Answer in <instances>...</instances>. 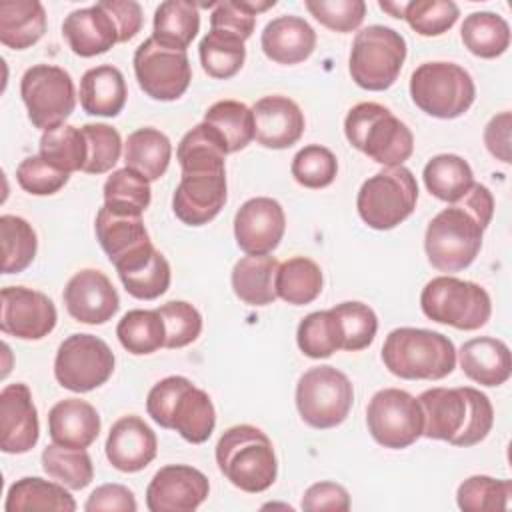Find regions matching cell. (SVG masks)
<instances>
[{
  "label": "cell",
  "mask_w": 512,
  "mask_h": 512,
  "mask_svg": "<svg viewBox=\"0 0 512 512\" xmlns=\"http://www.w3.org/2000/svg\"><path fill=\"white\" fill-rule=\"evenodd\" d=\"M422 408V436L444 440L452 446L482 442L494 424L490 398L472 386L430 388L418 396Z\"/></svg>",
  "instance_id": "6da1fadb"
},
{
  "label": "cell",
  "mask_w": 512,
  "mask_h": 512,
  "mask_svg": "<svg viewBox=\"0 0 512 512\" xmlns=\"http://www.w3.org/2000/svg\"><path fill=\"white\" fill-rule=\"evenodd\" d=\"M148 416L166 430H176L186 442H206L216 426L210 396L186 376H166L156 382L146 398Z\"/></svg>",
  "instance_id": "7a4b0ae2"
},
{
  "label": "cell",
  "mask_w": 512,
  "mask_h": 512,
  "mask_svg": "<svg viewBox=\"0 0 512 512\" xmlns=\"http://www.w3.org/2000/svg\"><path fill=\"white\" fill-rule=\"evenodd\" d=\"M382 362L404 380H442L456 368V348L442 332L404 326L386 336Z\"/></svg>",
  "instance_id": "3957f363"
},
{
  "label": "cell",
  "mask_w": 512,
  "mask_h": 512,
  "mask_svg": "<svg viewBox=\"0 0 512 512\" xmlns=\"http://www.w3.org/2000/svg\"><path fill=\"white\" fill-rule=\"evenodd\" d=\"M216 464L232 486L250 494L268 490L278 474L270 438L252 424L232 426L220 436Z\"/></svg>",
  "instance_id": "277c9868"
},
{
  "label": "cell",
  "mask_w": 512,
  "mask_h": 512,
  "mask_svg": "<svg viewBox=\"0 0 512 512\" xmlns=\"http://www.w3.org/2000/svg\"><path fill=\"white\" fill-rule=\"evenodd\" d=\"M348 142L382 166H404L412 156L410 128L378 102H360L344 118Z\"/></svg>",
  "instance_id": "5b68a950"
},
{
  "label": "cell",
  "mask_w": 512,
  "mask_h": 512,
  "mask_svg": "<svg viewBox=\"0 0 512 512\" xmlns=\"http://www.w3.org/2000/svg\"><path fill=\"white\" fill-rule=\"evenodd\" d=\"M482 236L480 222L460 202H454L440 210L426 228L424 250L428 262L446 274L460 272L476 260Z\"/></svg>",
  "instance_id": "8992f818"
},
{
  "label": "cell",
  "mask_w": 512,
  "mask_h": 512,
  "mask_svg": "<svg viewBox=\"0 0 512 512\" xmlns=\"http://www.w3.org/2000/svg\"><path fill=\"white\" fill-rule=\"evenodd\" d=\"M404 60V36L390 26L372 24L356 32L350 48L348 70L360 88L382 92L396 82Z\"/></svg>",
  "instance_id": "52a82bcc"
},
{
  "label": "cell",
  "mask_w": 512,
  "mask_h": 512,
  "mask_svg": "<svg viewBox=\"0 0 512 512\" xmlns=\"http://www.w3.org/2000/svg\"><path fill=\"white\" fill-rule=\"evenodd\" d=\"M418 184L406 166H384L364 180L356 196V208L364 224L374 230H392L416 208Z\"/></svg>",
  "instance_id": "ba28073f"
},
{
  "label": "cell",
  "mask_w": 512,
  "mask_h": 512,
  "mask_svg": "<svg viewBox=\"0 0 512 512\" xmlns=\"http://www.w3.org/2000/svg\"><path fill=\"white\" fill-rule=\"evenodd\" d=\"M410 98L428 116H462L476 98L472 76L454 62H424L410 76Z\"/></svg>",
  "instance_id": "9c48e42d"
},
{
  "label": "cell",
  "mask_w": 512,
  "mask_h": 512,
  "mask_svg": "<svg viewBox=\"0 0 512 512\" xmlns=\"http://www.w3.org/2000/svg\"><path fill=\"white\" fill-rule=\"evenodd\" d=\"M420 308L426 318L458 330H478L492 314L490 296L480 284L448 274L422 288Z\"/></svg>",
  "instance_id": "30bf717a"
},
{
  "label": "cell",
  "mask_w": 512,
  "mask_h": 512,
  "mask_svg": "<svg viewBox=\"0 0 512 512\" xmlns=\"http://www.w3.org/2000/svg\"><path fill=\"white\" fill-rule=\"evenodd\" d=\"M354 388L348 376L334 366H314L296 384V408L300 418L316 428H336L348 418Z\"/></svg>",
  "instance_id": "8fae6325"
},
{
  "label": "cell",
  "mask_w": 512,
  "mask_h": 512,
  "mask_svg": "<svg viewBox=\"0 0 512 512\" xmlns=\"http://www.w3.org/2000/svg\"><path fill=\"white\" fill-rule=\"evenodd\" d=\"M20 96L32 126L52 130L74 112L76 88L72 76L52 64L30 66L20 80Z\"/></svg>",
  "instance_id": "7c38bea8"
},
{
  "label": "cell",
  "mask_w": 512,
  "mask_h": 512,
  "mask_svg": "<svg viewBox=\"0 0 512 512\" xmlns=\"http://www.w3.org/2000/svg\"><path fill=\"white\" fill-rule=\"evenodd\" d=\"M114 352L94 334H70L58 346L54 376L72 392H90L108 382L114 372Z\"/></svg>",
  "instance_id": "4fadbf2b"
},
{
  "label": "cell",
  "mask_w": 512,
  "mask_h": 512,
  "mask_svg": "<svg viewBox=\"0 0 512 512\" xmlns=\"http://www.w3.org/2000/svg\"><path fill=\"white\" fill-rule=\"evenodd\" d=\"M422 408L418 398L400 388L378 390L366 406L370 436L384 448L402 450L422 436Z\"/></svg>",
  "instance_id": "5bb4252c"
},
{
  "label": "cell",
  "mask_w": 512,
  "mask_h": 512,
  "mask_svg": "<svg viewBox=\"0 0 512 512\" xmlns=\"http://www.w3.org/2000/svg\"><path fill=\"white\" fill-rule=\"evenodd\" d=\"M134 74L146 96L162 102L180 98L192 80L190 60L184 50H172L146 38L134 52Z\"/></svg>",
  "instance_id": "9a60e30c"
},
{
  "label": "cell",
  "mask_w": 512,
  "mask_h": 512,
  "mask_svg": "<svg viewBox=\"0 0 512 512\" xmlns=\"http://www.w3.org/2000/svg\"><path fill=\"white\" fill-rule=\"evenodd\" d=\"M96 238L116 272H132L144 266L156 252L142 216L118 214L102 206L94 222Z\"/></svg>",
  "instance_id": "2e32d148"
},
{
  "label": "cell",
  "mask_w": 512,
  "mask_h": 512,
  "mask_svg": "<svg viewBox=\"0 0 512 512\" xmlns=\"http://www.w3.org/2000/svg\"><path fill=\"white\" fill-rule=\"evenodd\" d=\"M54 302L26 286H6L0 292V330L20 340H40L56 326Z\"/></svg>",
  "instance_id": "e0dca14e"
},
{
  "label": "cell",
  "mask_w": 512,
  "mask_h": 512,
  "mask_svg": "<svg viewBox=\"0 0 512 512\" xmlns=\"http://www.w3.org/2000/svg\"><path fill=\"white\" fill-rule=\"evenodd\" d=\"M210 492L208 478L192 466H162L146 488V506L150 512H192Z\"/></svg>",
  "instance_id": "ac0fdd59"
},
{
  "label": "cell",
  "mask_w": 512,
  "mask_h": 512,
  "mask_svg": "<svg viewBox=\"0 0 512 512\" xmlns=\"http://www.w3.org/2000/svg\"><path fill=\"white\" fill-rule=\"evenodd\" d=\"M284 230V208L268 196L246 200L234 216V238L246 254H270L280 244Z\"/></svg>",
  "instance_id": "d6986e66"
},
{
  "label": "cell",
  "mask_w": 512,
  "mask_h": 512,
  "mask_svg": "<svg viewBox=\"0 0 512 512\" xmlns=\"http://www.w3.org/2000/svg\"><path fill=\"white\" fill-rule=\"evenodd\" d=\"M64 306L68 314L82 324H104L120 308V298L110 278L94 268L76 272L64 288Z\"/></svg>",
  "instance_id": "ffe728a7"
},
{
  "label": "cell",
  "mask_w": 512,
  "mask_h": 512,
  "mask_svg": "<svg viewBox=\"0 0 512 512\" xmlns=\"http://www.w3.org/2000/svg\"><path fill=\"white\" fill-rule=\"evenodd\" d=\"M226 198V172L182 174L172 196V210L180 222L204 226L220 214Z\"/></svg>",
  "instance_id": "44dd1931"
},
{
  "label": "cell",
  "mask_w": 512,
  "mask_h": 512,
  "mask_svg": "<svg viewBox=\"0 0 512 512\" xmlns=\"http://www.w3.org/2000/svg\"><path fill=\"white\" fill-rule=\"evenodd\" d=\"M40 436L38 412L26 384L14 382L0 392V448L6 454L30 452Z\"/></svg>",
  "instance_id": "7402d4cb"
},
{
  "label": "cell",
  "mask_w": 512,
  "mask_h": 512,
  "mask_svg": "<svg viewBox=\"0 0 512 512\" xmlns=\"http://www.w3.org/2000/svg\"><path fill=\"white\" fill-rule=\"evenodd\" d=\"M254 138L260 146L284 150L294 146L304 134V114L288 96H264L252 106Z\"/></svg>",
  "instance_id": "603a6c76"
},
{
  "label": "cell",
  "mask_w": 512,
  "mask_h": 512,
  "mask_svg": "<svg viewBox=\"0 0 512 512\" xmlns=\"http://www.w3.org/2000/svg\"><path fill=\"white\" fill-rule=\"evenodd\" d=\"M106 458L120 472H140L154 458L158 440L154 430L140 416L118 418L106 438Z\"/></svg>",
  "instance_id": "cb8c5ba5"
},
{
  "label": "cell",
  "mask_w": 512,
  "mask_h": 512,
  "mask_svg": "<svg viewBox=\"0 0 512 512\" xmlns=\"http://www.w3.org/2000/svg\"><path fill=\"white\" fill-rule=\"evenodd\" d=\"M62 34L76 56L92 58L108 52L120 42L114 18L98 4L78 8L64 18Z\"/></svg>",
  "instance_id": "d4e9b609"
},
{
  "label": "cell",
  "mask_w": 512,
  "mask_h": 512,
  "mask_svg": "<svg viewBox=\"0 0 512 512\" xmlns=\"http://www.w3.org/2000/svg\"><path fill=\"white\" fill-rule=\"evenodd\" d=\"M260 46L272 62L292 66L304 62L314 52L316 32L304 18L284 14L264 26Z\"/></svg>",
  "instance_id": "484cf974"
},
{
  "label": "cell",
  "mask_w": 512,
  "mask_h": 512,
  "mask_svg": "<svg viewBox=\"0 0 512 512\" xmlns=\"http://www.w3.org/2000/svg\"><path fill=\"white\" fill-rule=\"evenodd\" d=\"M48 434L58 446L88 448L100 434V416L90 402L64 398L48 412Z\"/></svg>",
  "instance_id": "4316f807"
},
{
  "label": "cell",
  "mask_w": 512,
  "mask_h": 512,
  "mask_svg": "<svg viewBox=\"0 0 512 512\" xmlns=\"http://www.w3.org/2000/svg\"><path fill=\"white\" fill-rule=\"evenodd\" d=\"M458 360L462 372L476 384L500 386L510 378L512 360L506 342L490 336L472 338L462 344Z\"/></svg>",
  "instance_id": "83f0119b"
},
{
  "label": "cell",
  "mask_w": 512,
  "mask_h": 512,
  "mask_svg": "<svg viewBox=\"0 0 512 512\" xmlns=\"http://www.w3.org/2000/svg\"><path fill=\"white\" fill-rule=\"evenodd\" d=\"M80 106L92 116H118L126 104V80L112 64L94 66L80 80Z\"/></svg>",
  "instance_id": "f1b7e54d"
},
{
  "label": "cell",
  "mask_w": 512,
  "mask_h": 512,
  "mask_svg": "<svg viewBox=\"0 0 512 512\" xmlns=\"http://www.w3.org/2000/svg\"><path fill=\"white\" fill-rule=\"evenodd\" d=\"M280 262L270 254H248L232 268V290L248 306L272 304L276 294V274Z\"/></svg>",
  "instance_id": "f546056e"
},
{
  "label": "cell",
  "mask_w": 512,
  "mask_h": 512,
  "mask_svg": "<svg viewBox=\"0 0 512 512\" xmlns=\"http://www.w3.org/2000/svg\"><path fill=\"white\" fill-rule=\"evenodd\" d=\"M226 142L206 122L196 124L188 130L176 148V158L182 174H202V172H226Z\"/></svg>",
  "instance_id": "4dcf8cb0"
},
{
  "label": "cell",
  "mask_w": 512,
  "mask_h": 512,
  "mask_svg": "<svg viewBox=\"0 0 512 512\" xmlns=\"http://www.w3.org/2000/svg\"><path fill=\"white\" fill-rule=\"evenodd\" d=\"M46 32V10L38 0L0 2V42L12 50H26Z\"/></svg>",
  "instance_id": "1f68e13d"
},
{
  "label": "cell",
  "mask_w": 512,
  "mask_h": 512,
  "mask_svg": "<svg viewBox=\"0 0 512 512\" xmlns=\"http://www.w3.org/2000/svg\"><path fill=\"white\" fill-rule=\"evenodd\" d=\"M172 156L170 138L150 126L138 128L128 134L124 142V162L128 168L140 172L150 182L164 176Z\"/></svg>",
  "instance_id": "d6a6232c"
},
{
  "label": "cell",
  "mask_w": 512,
  "mask_h": 512,
  "mask_svg": "<svg viewBox=\"0 0 512 512\" xmlns=\"http://www.w3.org/2000/svg\"><path fill=\"white\" fill-rule=\"evenodd\" d=\"M6 512L22 510H58L74 512L76 502L60 482H50L38 476H26L16 480L6 494Z\"/></svg>",
  "instance_id": "836d02e7"
},
{
  "label": "cell",
  "mask_w": 512,
  "mask_h": 512,
  "mask_svg": "<svg viewBox=\"0 0 512 512\" xmlns=\"http://www.w3.org/2000/svg\"><path fill=\"white\" fill-rule=\"evenodd\" d=\"M200 30L198 6L188 0H166L154 12L152 38L172 50H184Z\"/></svg>",
  "instance_id": "e575fe53"
},
{
  "label": "cell",
  "mask_w": 512,
  "mask_h": 512,
  "mask_svg": "<svg viewBox=\"0 0 512 512\" xmlns=\"http://www.w3.org/2000/svg\"><path fill=\"white\" fill-rule=\"evenodd\" d=\"M426 190L448 204L458 202L474 184L470 164L458 154H438L422 170Z\"/></svg>",
  "instance_id": "d590c367"
},
{
  "label": "cell",
  "mask_w": 512,
  "mask_h": 512,
  "mask_svg": "<svg viewBox=\"0 0 512 512\" xmlns=\"http://www.w3.org/2000/svg\"><path fill=\"white\" fill-rule=\"evenodd\" d=\"M460 36L468 52L478 58H498L510 46V26L496 12H472L464 18Z\"/></svg>",
  "instance_id": "8d00e7d4"
},
{
  "label": "cell",
  "mask_w": 512,
  "mask_h": 512,
  "mask_svg": "<svg viewBox=\"0 0 512 512\" xmlns=\"http://www.w3.org/2000/svg\"><path fill=\"white\" fill-rule=\"evenodd\" d=\"M322 284L320 266L306 256L288 258L278 266L276 294L288 304L302 306L314 302L322 292Z\"/></svg>",
  "instance_id": "74e56055"
},
{
  "label": "cell",
  "mask_w": 512,
  "mask_h": 512,
  "mask_svg": "<svg viewBox=\"0 0 512 512\" xmlns=\"http://www.w3.org/2000/svg\"><path fill=\"white\" fill-rule=\"evenodd\" d=\"M104 206L118 214L142 216V212L150 206L152 190L150 180L140 172L124 166L114 170L104 182Z\"/></svg>",
  "instance_id": "f35d334b"
},
{
  "label": "cell",
  "mask_w": 512,
  "mask_h": 512,
  "mask_svg": "<svg viewBox=\"0 0 512 512\" xmlns=\"http://www.w3.org/2000/svg\"><path fill=\"white\" fill-rule=\"evenodd\" d=\"M198 54L204 72L216 80L232 78L240 72L246 60L244 40L230 32L214 28H210V32L200 40Z\"/></svg>",
  "instance_id": "ab89813d"
},
{
  "label": "cell",
  "mask_w": 512,
  "mask_h": 512,
  "mask_svg": "<svg viewBox=\"0 0 512 512\" xmlns=\"http://www.w3.org/2000/svg\"><path fill=\"white\" fill-rule=\"evenodd\" d=\"M116 336L124 350L136 356L152 354L166 342L164 320L158 310H128L116 326Z\"/></svg>",
  "instance_id": "60d3db41"
},
{
  "label": "cell",
  "mask_w": 512,
  "mask_h": 512,
  "mask_svg": "<svg viewBox=\"0 0 512 512\" xmlns=\"http://www.w3.org/2000/svg\"><path fill=\"white\" fill-rule=\"evenodd\" d=\"M204 122L224 138L228 154L246 148L254 140L252 108L238 100H218L204 112Z\"/></svg>",
  "instance_id": "b9f144b4"
},
{
  "label": "cell",
  "mask_w": 512,
  "mask_h": 512,
  "mask_svg": "<svg viewBox=\"0 0 512 512\" xmlns=\"http://www.w3.org/2000/svg\"><path fill=\"white\" fill-rule=\"evenodd\" d=\"M42 468L68 490H82L94 478L92 458L86 448H66L52 442L42 450Z\"/></svg>",
  "instance_id": "7bdbcfd3"
},
{
  "label": "cell",
  "mask_w": 512,
  "mask_h": 512,
  "mask_svg": "<svg viewBox=\"0 0 512 512\" xmlns=\"http://www.w3.org/2000/svg\"><path fill=\"white\" fill-rule=\"evenodd\" d=\"M40 156L62 172L82 170L86 164L88 148L82 128L60 124L40 136Z\"/></svg>",
  "instance_id": "ee69618b"
},
{
  "label": "cell",
  "mask_w": 512,
  "mask_h": 512,
  "mask_svg": "<svg viewBox=\"0 0 512 512\" xmlns=\"http://www.w3.org/2000/svg\"><path fill=\"white\" fill-rule=\"evenodd\" d=\"M0 234H2V272L18 274L26 270L38 250V238L24 218L14 214L0 216Z\"/></svg>",
  "instance_id": "f6af8a7d"
},
{
  "label": "cell",
  "mask_w": 512,
  "mask_h": 512,
  "mask_svg": "<svg viewBox=\"0 0 512 512\" xmlns=\"http://www.w3.org/2000/svg\"><path fill=\"white\" fill-rule=\"evenodd\" d=\"M512 496V482L476 474L466 478L456 492L458 508L464 512H496L506 510Z\"/></svg>",
  "instance_id": "bcb514c9"
},
{
  "label": "cell",
  "mask_w": 512,
  "mask_h": 512,
  "mask_svg": "<svg viewBox=\"0 0 512 512\" xmlns=\"http://www.w3.org/2000/svg\"><path fill=\"white\" fill-rule=\"evenodd\" d=\"M296 342L304 356L320 360L332 356L340 350V330L332 310H318L310 312L302 318L296 330Z\"/></svg>",
  "instance_id": "7dc6e473"
},
{
  "label": "cell",
  "mask_w": 512,
  "mask_h": 512,
  "mask_svg": "<svg viewBox=\"0 0 512 512\" xmlns=\"http://www.w3.org/2000/svg\"><path fill=\"white\" fill-rule=\"evenodd\" d=\"M336 316L340 340V350L358 352L372 344L376 330H378V318L376 312L364 304V302H342L330 308Z\"/></svg>",
  "instance_id": "c3c4849f"
},
{
  "label": "cell",
  "mask_w": 512,
  "mask_h": 512,
  "mask_svg": "<svg viewBox=\"0 0 512 512\" xmlns=\"http://www.w3.org/2000/svg\"><path fill=\"white\" fill-rule=\"evenodd\" d=\"M290 172L300 186L320 190L334 182L338 174V160L326 146L308 144L294 154Z\"/></svg>",
  "instance_id": "681fc988"
},
{
  "label": "cell",
  "mask_w": 512,
  "mask_h": 512,
  "mask_svg": "<svg viewBox=\"0 0 512 512\" xmlns=\"http://www.w3.org/2000/svg\"><path fill=\"white\" fill-rule=\"evenodd\" d=\"M460 16L452 0H414L404 6V20L420 36H440L448 32Z\"/></svg>",
  "instance_id": "f907efd6"
},
{
  "label": "cell",
  "mask_w": 512,
  "mask_h": 512,
  "mask_svg": "<svg viewBox=\"0 0 512 512\" xmlns=\"http://www.w3.org/2000/svg\"><path fill=\"white\" fill-rule=\"evenodd\" d=\"M82 134L86 138V164L82 172L104 174L116 166L122 154V138L116 128L108 124H84Z\"/></svg>",
  "instance_id": "816d5d0a"
},
{
  "label": "cell",
  "mask_w": 512,
  "mask_h": 512,
  "mask_svg": "<svg viewBox=\"0 0 512 512\" xmlns=\"http://www.w3.org/2000/svg\"><path fill=\"white\" fill-rule=\"evenodd\" d=\"M126 292L138 300H154L162 296L170 286V264L162 252H154L152 258L132 270L118 274Z\"/></svg>",
  "instance_id": "f5cc1de1"
},
{
  "label": "cell",
  "mask_w": 512,
  "mask_h": 512,
  "mask_svg": "<svg viewBox=\"0 0 512 512\" xmlns=\"http://www.w3.org/2000/svg\"><path fill=\"white\" fill-rule=\"evenodd\" d=\"M166 328V348H184L202 332V314L184 300H170L156 308Z\"/></svg>",
  "instance_id": "db71d44e"
},
{
  "label": "cell",
  "mask_w": 512,
  "mask_h": 512,
  "mask_svg": "<svg viewBox=\"0 0 512 512\" xmlns=\"http://www.w3.org/2000/svg\"><path fill=\"white\" fill-rule=\"evenodd\" d=\"M306 10L328 30L352 32L366 16L364 0H306Z\"/></svg>",
  "instance_id": "11a10c76"
},
{
  "label": "cell",
  "mask_w": 512,
  "mask_h": 512,
  "mask_svg": "<svg viewBox=\"0 0 512 512\" xmlns=\"http://www.w3.org/2000/svg\"><path fill=\"white\" fill-rule=\"evenodd\" d=\"M70 174L46 162L40 154L24 158L16 168V180L22 190L34 196H50L66 186Z\"/></svg>",
  "instance_id": "9f6ffc18"
},
{
  "label": "cell",
  "mask_w": 512,
  "mask_h": 512,
  "mask_svg": "<svg viewBox=\"0 0 512 512\" xmlns=\"http://www.w3.org/2000/svg\"><path fill=\"white\" fill-rule=\"evenodd\" d=\"M254 26H256V16L244 8L242 0H224L212 6L210 28L214 30L230 32L246 42L252 36Z\"/></svg>",
  "instance_id": "6f0895ef"
},
{
  "label": "cell",
  "mask_w": 512,
  "mask_h": 512,
  "mask_svg": "<svg viewBox=\"0 0 512 512\" xmlns=\"http://www.w3.org/2000/svg\"><path fill=\"white\" fill-rule=\"evenodd\" d=\"M300 506L306 512H318V510L346 512L350 510V494L344 486L336 482H316L304 492Z\"/></svg>",
  "instance_id": "680465c9"
},
{
  "label": "cell",
  "mask_w": 512,
  "mask_h": 512,
  "mask_svg": "<svg viewBox=\"0 0 512 512\" xmlns=\"http://www.w3.org/2000/svg\"><path fill=\"white\" fill-rule=\"evenodd\" d=\"M86 512H136L134 492L122 484L98 486L84 504Z\"/></svg>",
  "instance_id": "91938a15"
},
{
  "label": "cell",
  "mask_w": 512,
  "mask_h": 512,
  "mask_svg": "<svg viewBox=\"0 0 512 512\" xmlns=\"http://www.w3.org/2000/svg\"><path fill=\"white\" fill-rule=\"evenodd\" d=\"M100 6L114 18L120 42L132 40L142 28V8L134 0H104Z\"/></svg>",
  "instance_id": "94428289"
},
{
  "label": "cell",
  "mask_w": 512,
  "mask_h": 512,
  "mask_svg": "<svg viewBox=\"0 0 512 512\" xmlns=\"http://www.w3.org/2000/svg\"><path fill=\"white\" fill-rule=\"evenodd\" d=\"M510 126L512 116L508 110H504L492 116L484 128V144L488 152L504 164H510Z\"/></svg>",
  "instance_id": "6125c7cd"
},
{
  "label": "cell",
  "mask_w": 512,
  "mask_h": 512,
  "mask_svg": "<svg viewBox=\"0 0 512 512\" xmlns=\"http://www.w3.org/2000/svg\"><path fill=\"white\" fill-rule=\"evenodd\" d=\"M458 202L480 222V226L484 230L488 228L492 214H494V198H492V192L484 184L474 182L472 188Z\"/></svg>",
  "instance_id": "be15d7a7"
},
{
  "label": "cell",
  "mask_w": 512,
  "mask_h": 512,
  "mask_svg": "<svg viewBox=\"0 0 512 512\" xmlns=\"http://www.w3.org/2000/svg\"><path fill=\"white\" fill-rule=\"evenodd\" d=\"M404 6H406V2H380V8L388 14H392L394 18L404 16Z\"/></svg>",
  "instance_id": "e7e4bbea"
}]
</instances>
